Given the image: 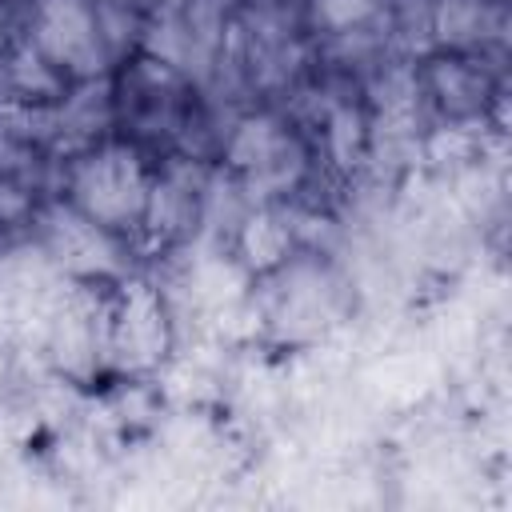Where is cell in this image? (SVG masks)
Masks as SVG:
<instances>
[{
    "instance_id": "cell-6",
    "label": "cell",
    "mask_w": 512,
    "mask_h": 512,
    "mask_svg": "<svg viewBox=\"0 0 512 512\" xmlns=\"http://www.w3.org/2000/svg\"><path fill=\"white\" fill-rule=\"evenodd\" d=\"M24 40L68 84L96 80L116 68L100 4L92 0H24Z\"/></svg>"
},
{
    "instance_id": "cell-9",
    "label": "cell",
    "mask_w": 512,
    "mask_h": 512,
    "mask_svg": "<svg viewBox=\"0 0 512 512\" xmlns=\"http://www.w3.org/2000/svg\"><path fill=\"white\" fill-rule=\"evenodd\" d=\"M104 136H116V116H112V72L96 80H76L52 108V136L48 148L52 156L80 152Z\"/></svg>"
},
{
    "instance_id": "cell-1",
    "label": "cell",
    "mask_w": 512,
    "mask_h": 512,
    "mask_svg": "<svg viewBox=\"0 0 512 512\" xmlns=\"http://www.w3.org/2000/svg\"><path fill=\"white\" fill-rule=\"evenodd\" d=\"M240 108L212 100L192 76L168 60L136 48L112 68V116L116 136L140 144L152 156H200L216 160L220 140Z\"/></svg>"
},
{
    "instance_id": "cell-4",
    "label": "cell",
    "mask_w": 512,
    "mask_h": 512,
    "mask_svg": "<svg viewBox=\"0 0 512 512\" xmlns=\"http://www.w3.org/2000/svg\"><path fill=\"white\" fill-rule=\"evenodd\" d=\"M416 104L440 128H484L504 104V60L428 48L412 60Z\"/></svg>"
},
{
    "instance_id": "cell-2",
    "label": "cell",
    "mask_w": 512,
    "mask_h": 512,
    "mask_svg": "<svg viewBox=\"0 0 512 512\" xmlns=\"http://www.w3.org/2000/svg\"><path fill=\"white\" fill-rule=\"evenodd\" d=\"M216 168L248 204H304L324 176L308 128L284 104L240 108L220 140Z\"/></svg>"
},
{
    "instance_id": "cell-3",
    "label": "cell",
    "mask_w": 512,
    "mask_h": 512,
    "mask_svg": "<svg viewBox=\"0 0 512 512\" xmlns=\"http://www.w3.org/2000/svg\"><path fill=\"white\" fill-rule=\"evenodd\" d=\"M156 176V156L124 136H104L80 152L56 156L52 200L76 220L96 228L120 248H136L148 192Z\"/></svg>"
},
{
    "instance_id": "cell-7",
    "label": "cell",
    "mask_w": 512,
    "mask_h": 512,
    "mask_svg": "<svg viewBox=\"0 0 512 512\" xmlns=\"http://www.w3.org/2000/svg\"><path fill=\"white\" fill-rule=\"evenodd\" d=\"M56 184V156L8 128H0V236H32L40 212L52 200Z\"/></svg>"
},
{
    "instance_id": "cell-5",
    "label": "cell",
    "mask_w": 512,
    "mask_h": 512,
    "mask_svg": "<svg viewBox=\"0 0 512 512\" xmlns=\"http://www.w3.org/2000/svg\"><path fill=\"white\" fill-rule=\"evenodd\" d=\"M212 184H216V160L200 156H156V176L148 192L144 228L136 240V252L144 256H168L208 228L212 208Z\"/></svg>"
},
{
    "instance_id": "cell-10",
    "label": "cell",
    "mask_w": 512,
    "mask_h": 512,
    "mask_svg": "<svg viewBox=\"0 0 512 512\" xmlns=\"http://www.w3.org/2000/svg\"><path fill=\"white\" fill-rule=\"evenodd\" d=\"M300 4H304L308 32L316 40H332V36L372 28L380 8H384V0H300Z\"/></svg>"
},
{
    "instance_id": "cell-12",
    "label": "cell",
    "mask_w": 512,
    "mask_h": 512,
    "mask_svg": "<svg viewBox=\"0 0 512 512\" xmlns=\"http://www.w3.org/2000/svg\"><path fill=\"white\" fill-rule=\"evenodd\" d=\"M92 4H108V0H92Z\"/></svg>"
},
{
    "instance_id": "cell-8",
    "label": "cell",
    "mask_w": 512,
    "mask_h": 512,
    "mask_svg": "<svg viewBox=\"0 0 512 512\" xmlns=\"http://www.w3.org/2000/svg\"><path fill=\"white\" fill-rule=\"evenodd\" d=\"M432 48L504 60L508 0H432Z\"/></svg>"
},
{
    "instance_id": "cell-11",
    "label": "cell",
    "mask_w": 512,
    "mask_h": 512,
    "mask_svg": "<svg viewBox=\"0 0 512 512\" xmlns=\"http://www.w3.org/2000/svg\"><path fill=\"white\" fill-rule=\"evenodd\" d=\"M128 4H132V8H136L144 20H148V16H160V12H172V8H180L184 0H128Z\"/></svg>"
}]
</instances>
